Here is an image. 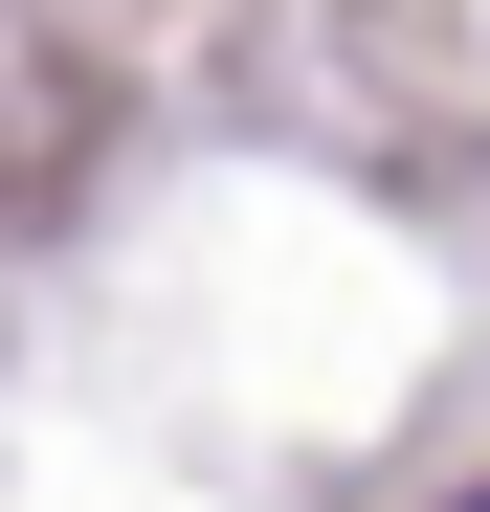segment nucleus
<instances>
[{
    "mask_svg": "<svg viewBox=\"0 0 490 512\" xmlns=\"http://www.w3.org/2000/svg\"><path fill=\"white\" fill-rule=\"evenodd\" d=\"M446 512H490V490H446Z\"/></svg>",
    "mask_w": 490,
    "mask_h": 512,
    "instance_id": "nucleus-1",
    "label": "nucleus"
}]
</instances>
